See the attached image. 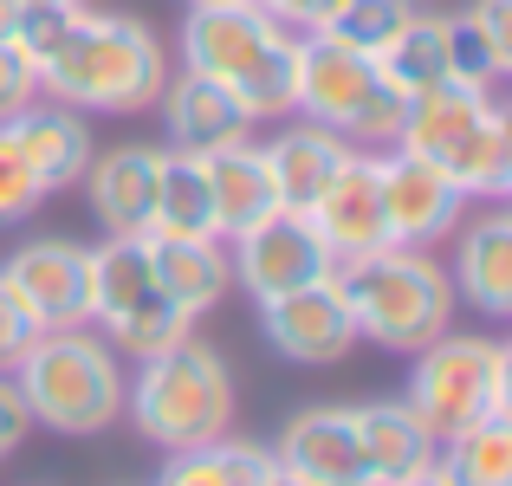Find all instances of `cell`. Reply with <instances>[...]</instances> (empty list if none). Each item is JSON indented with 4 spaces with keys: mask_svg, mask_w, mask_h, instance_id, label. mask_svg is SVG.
<instances>
[{
    "mask_svg": "<svg viewBox=\"0 0 512 486\" xmlns=\"http://www.w3.org/2000/svg\"><path fill=\"white\" fill-rule=\"evenodd\" d=\"M169 85V52L156 39L150 20L137 13H85L59 59L39 65V98L72 104V111H98V117H137L156 111Z\"/></svg>",
    "mask_w": 512,
    "mask_h": 486,
    "instance_id": "cell-1",
    "label": "cell"
},
{
    "mask_svg": "<svg viewBox=\"0 0 512 486\" xmlns=\"http://www.w3.org/2000/svg\"><path fill=\"white\" fill-rule=\"evenodd\" d=\"M124 415L150 448L163 454H188V448H208V441L234 435V370L227 357L208 344V337H175L169 350L143 357L124 383Z\"/></svg>",
    "mask_w": 512,
    "mask_h": 486,
    "instance_id": "cell-2",
    "label": "cell"
},
{
    "mask_svg": "<svg viewBox=\"0 0 512 486\" xmlns=\"http://www.w3.org/2000/svg\"><path fill=\"white\" fill-rule=\"evenodd\" d=\"M389 150L435 162L467 201H512V117L493 98V85L448 78V85L409 98Z\"/></svg>",
    "mask_w": 512,
    "mask_h": 486,
    "instance_id": "cell-3",
    "label": "cell"
},
{
    "mask_svg": "<svg viewBox=\"0 0 512 486\" xmlns=\"http://www.w3.org/2000/svg\"><path fill=\"white\" fill-rule=\"evenodd\" d=\"M13 383L26 396L33 428L52 435H104L124 422V357L104 344L98 324H65V331H39L26 357L13 363Z\"/></svg>",
    "mask_w": 512,
    "mask_h": 486,
    "instance_id": "cell-4",
    "label": "cell"
},
{
    "mask_svg": "<svg viewBox=\"0 0 512 486\" xmlns=\"http://www.w3.org/2000/svg\"><path fill=\"white\" fill-rule=\"evenodd\" d=\"M338 292L357 318V344L415 357L422 344H435L454 324V279L435 253L422 247H383L370 260L338 266Z\"/></svg>",
    "mask_w": 512,
    "mask_h": 486,
    "instance_id": "cell-5",
    "label": "cell"
},
{
    "mask_svg": "<svg viewBox=\"0 0 512 486\" xmlns=\"http://www.w3.org/2000/svg\"><path fill=\"white\" fill-rule=\"evenodd\" d=\"M409 402L441 441L461 428L487 422V415H512V344L480 331H441L435 344L415 350L409 370Z\"/></svg>",
    "mask_w": 512,
    "mask_h": 486,
    "instance_id": "cell-6",
    "label": "cell"
},
{
    "mask_svg": "<svg viewBox=\"0 0 512 486\" xmlns=\"http://www.w3.org/2000/svg\"><path fill=\"white\" fill-rule=\"evenodd\" d=\"M402 111H409V98L383 78L376 59H363L325 33H299V111L292 117L338 130L357 150H389L402 130Z\"/></svg>",
    "mask_w": 512,
    "mask_h": 486,
    "instance_id": "cell-7",
    "label": "cell"
},
{
    "mask_svg": "<svg viewBox=\"0 0 512 486\" xmlns=\"http://www.w3.org/2000/svg\"><path fill=\"white\" fill-rule=\"evenodd\" d=\"M227 266H234V286L253 305L279 299V292H299V286H318V279L338 273V260L318 240L312 214H292V208H273L266 221H253L247 234L227 240Z\"/></svg>",
    "mask_w": 512,
    "mask_h": 486,
    "instance_id": "cell-8",
    "label": "cell"
},
{
    "mask_svg": "<svg viewBox=\"0 0 512 486\" xmlns=\"http://www.w3.org/2000/svg\"><path fill=\"white\" fill-rule=\"evenodd\" d=\"M260 312V337L273 357L299 363V370H331L357 350V318H350L344 292H338V273L318 279V286H299V292H279V299L253 305Z\"/></svg>",
    "mask_w": 512,
    "mask_h": 486,
    "instance_id": "cell-9",
    "label": "cell"
},
{
    "mask_svg": "<svg viewBox=\"0 0 512 486\" xmlns=\"http://www.w3.org/2000/svg\"><path fill=\"white\" fill-rule=\"evenodd\" d=\"M376 175H383L389 247L435 253L441 240H454V227H461V214H467V195L435 169V162H422L409 150H376Z\"/></svg>",
    "mask_w": 512,
    "mask_h": 486,
    "instance_id": "cell-10",
    "label": "cell"
},
{
    "mask_svg": "<svg viewBox=\"0 0 512 486\" xmlns=\"http://www.w3.org/2000/svg\"><path fill=\"white\" fill-rule=\"evenodd\" d=\"M7 286L26 299L39 331H65V324H91V247L65 234H39L0 260Z\"/></svg>",
    "mask_w": 512,
    "mask_h": 486,
    "instance_id": "cell-11",
    "label": "cell"
},
{
    "mask_svg": "<svg viewBox=\"0 0 512 486\" xmlns=\"http://www.w3.org/2000/svg\"><path fill=\"white\" fill-rule=\"evenodd\" d=\"M273 467L292 474L299 486H376L350 402H312V409H299L273 441Z\"/></svg>",
    "mask_w": 512,
    "mask_h": 486,
    "instance_id": "cell-12",
    "label": "cell"
},
{
    "mask_svg": "<svg viewBox=\"0 0 512 486\" xmlns=\"http://www.w3.org/2000/svg\"><path fill=\"white\" fill-rule=\"evenodd\" d=\"M312 227L331 247V260H370L389 247V221H383V175H376V150H350L338 169V182L312 201Z\"/></svg>",
    "mask_w": 512,
    "mask_h": 486,
    "instance_id": "cell-13",
    "label": "cell"
},
{
    "mask_svg": "<svg viewBox=\"0 0 512 486\" xmlns=\"http://www.w3.org/2000/svg\"><path fill=\"white\" fill-rule=\"evenodd\" d=\"M156 111H163V150L214 156V150H227V143L253 137V117L240 111V98L208 72H169Z\"/></svg>",
    "mask_w": 512,
    "mask_h": 486,
    "instance_id": "cell-14",
    "label": "cell"
},
{
    "mask_svg": "<svg viewBox=\"0 0 512 486\" xmlns=\"http://www.w3.org/2000/svg\"><path fill=\"white\" fill-rule=\"evenodd\" d=\"M286 26L266 7L240 0V7H188L182 20V72H208V78H240L253 59H260Z\"/></svg>",
    "mask_w": 512,
    "mask_h": 486,
    "instance_id": "cell-15",
    "label": "cell"
},
{
    "mask_svg": "<svg viewBox=\"0 0 512 486\" xmlns=\"http://www.w3.org/2000/svg\"><path fill=\"white\" fill-rule=\"evenodd\" d=\"M156 175H163V143H117V150L91 156L78 188H85L91 214L104 221V234H150Z\"/></svg>",
    "mask_w": 512,
    "mask_h": 486,
    "instance_id": "cell-16",
    "label": "cell"
},
{
    "mask_svg": "<svg viewBox=\"0 0 512 486\" xmlns=\"http://www.w3.org/2000/svg\"><path fill=\"white\" fill-rule=\"evenodd\" d=\"M7 130H13V143L26 150V162H33V175H39L46 195L78 188V182H85V169H91V156H98L85 111L52 104V98H33L20 117H7Z\"/></svg>",
    "mask_w": 512,
    "mask_h": 486,
    "instance_id": "cell-17",
    "label": "cell"
},
{
    "mask_svg": "<svg viewBox=\"0 0 512 486\" xmlns=\"http://www.w3.org/2000/svg\"><path fill=\"white\" fill-rule=\"evenodd\" d=\"M487 214H474L461 234V253H454L448 279H454V299H467L480 318H506L512 312V214L506 201H480Z\"/></svg>",
    "mask_w": 512,
    "mask_h": 486,
    "instance_id": "cell-18",
    "label": "cell"
},
{
    "mask_svg": "<svg viewBox=\"0 0 512 486\" xmlns=\"http://www.w3.org/2000/svg\"><path fill=\"white\" fill-rule=\"evenodd\" d=\"M350 415H357V441H363V461H370V480H376V486H402V480L435 474L441 435H435V428H428L402 396L350 402Z\"/></svg>",
    "mask_w": 512,
    "mask_h": 486,
    "instance_id": "cell-19",
    "label": "cell"
},
{
    "mask_svg": "<svg viewBox=\"0 0 512 486\" xmlns=\"http://www.w3.org/2000/svg\"><path fill=\"white\" fill-rule=\"evenodd\" d=\"M260 150H266V169H273L279 208L312 214V201L325 195L331 182H338V169L350 162V150H357V143H344L338 130L312 124V117H292V124L279 130L273 143H260Z\"/></svg>",
    "mask_w": 512,
    "mask_h": 486,
    "instance_id": "cell-20",
    "label": "cell"
},
{
    "mask_svg": "<svg viewBox=\"0 0 512 486\" xmlns=\"http://www.w3.org/2000/svg\"><path fill=\"white\" fill-rule=\"evenodd\" d=\"M150 266H156L163 299L182 318H208L214 305L234 292L227 240H163V234H150Z\"/></svg>",
    "mask_w": 512,
    "mask_h": 486,
    "instance_id": "cell-21",
    "label": "cell"
},
{
    "mask_svg": "<svg viewBox=\"0 0 512 486\" xmlns=\"http://www.w3.org/2000/svg\"><path fill=\"white\" fill-rule=\"evenodd\" d=\"M208 188H214V227H221V240L247 234L253 221H266L279 208L273 169H266V150L253 137H240V143L208 156Z\"/></svg>",
    "mask_w": 512,
    "mask_h": 486,
    "instance_id": "cell-22",
    "label": "cell"
},
{
    "mask_svg": "<svg viewBox=\"0 0 512 486\" xmlns=\"http://www.w3.org/2000/svg\"><path fill=\"white\" fill-rule=\"evenodd\" d=\"M376 65H383V78L402 91V98H422V91L448 85V78H454L448 13H422V7H409V20H402V26H396V39L376 52Z\"/></svg>",
    "mask_w": 512,
    "mask_h": 486,
    "instance_id": "cell-23",
    "label": "cell"
},
{
    "mask_svg": "<svg viewBox=\"0 0 512 486\" xmlns=\"http://www.w3.org/2000/svg\"><path fill=\"white\" fill-rule=\"evenodd\" d=\"M150 234H163V240H221V227H214L208 156L163 150V175H156V208H150Z\"/></svg>",
    "mask_w": 512,
    "mask_h": 486,
    "instance_id": "cell-24",
    "label": "cell"
},
{
    "mask_svg": "<svg viewBox=\"0 0 512 486\" xmlns=\"http://www.w3.org/2000/svg\"><path fill=\"white\" fill-rule=\"evenodd\" d=\"M156 266H150V234H104L91 247V324L130 312V305L156 299Z\"/></svg>",
    "mask_w": 512,
    "mask_h": 486,
    "instance_id": "cell-25",
    "label": "cell"
},
{
    "mask_svg": "<svg viewBox=\"0 0 512 486\" xmlns=\"http://www.w3.org/2000/svg\"><path fill=\"white\" fill-rule=\"evenodd\" d=\"M435 480L441 486H512V415L461 428L435 448Z\"/></svg>",
    "mask_w": 512,
    "mask_h": 486,
    "instance_id": "cell-26",
    "label": "cell"
},
{
    "mask_svg": "<svg viewBox=\"0 0 512 486\" xmlns=\"http://www.w3.org/2000/svg\"><path fill=\"white\" fill-rule=\"evenodd\" d=\"M266 474H273V448H266V441L221 435V441H208V448L169 454L163 474L150 486H260Z\"/></svg>",
    "mask_w": 512,
    "mask_h": 486,
    "instance_id": "cell-27",
    "label": "cell"
},
{
    "mask_svg": "<svg viewBox=\"0 0 512 486\" xmlns=\"http://www.w3.org/2000/svg\"><path fill=\"white\" fill-rule=\"evenodd\" d=\"M227 91L240 98V111H247L253 124L292 117V111H299V33H279L247 72L227 78Z\"/></svg>",
    "mask_w": 512,
    "mask_h": 486,
    "instance_id": "cell-28",
    "label": "cell"
},
{
    "mask_svg": "<svg viewBox=\"0 0 512 486\" xmlns=\"http://www.w3.org/2000/svg\"><path fill=\"white\" fill-rule=\"evenodd\" d=\"M98 331H104V344H111L117 357L143 363V357H156V350H169L175 337L195 331V318H182V312H175V305L163 299V292H156V299L130 305V312H117V318H104Z\"/></svg>",
    "mask_w": 512,
    "mask_h": 486,
    "instance_id": "cell-29",
    "label": "cell"
},
{
    "mask_svg": "<svg viewBox=\"0 0 512 486\" xmlns=\"http://www.w3.org/2000/svg\"><path fill=\"white\" fill-rule=\"evenodd\" d=\"M85 0H20V13H13V26H7V39H13V52H20L26 65H46V59H59L65 52V39L85 26Z\"/></svg>",
    "mask_w": 512,
    "mask_h": 486,
    "instance_id": "cell-30",
    "label": "cell"
},
{
    "mask_svg": "<svg viewBox=\"0 0 512 486\" xmlns=\"http://www.w3.org/2000/svg\"><path fill=\"white\" fill-rule=\"evenodd\" d=\"M409 7H415V0H344L318 33L338 39V46H350V52H363V59H376V52L396 39V26L409 20Z\"/></svg>",
    "mask_w": 512,
    "mask_h": 486,
    "instance_id": "cell-31",
    "label": "cell"
},
{
    "mask_svg": "<svg viewBox=\"0 0 512 486\" xmlns=\"http://www.w3.org/2000/svg\"><path fill=\"white\" fill-rule=\"evenodd\" d=\"M39 201H46V188H39L33 162L13 143V130L0 124V227H20L26 214H39Z\"/></svg>",
    "mask_w": 512,
    "mask_h": 486,
    "instance_id": "cell-32",
    "label": "cell"
},
{
    "mask_svg": "<svg viewBox=\"0 0 512 486\" xmlns=\"http://www.w3.org/2000/svg\"><path fill=\"white\" fill-rule=\"evenodd\" d=\"M33 337H39V318L26 312V299L7 286V273H0V370H13Z\"/></svg>",
    "mask_w": 512,
    "mask_h": 486,
    "instance_id": "cell-33",
    "label": "cell"
},
{
    "mask_svg": "<svg viewBox=\"0 0 512 486\" xmlns=\"http://www.w3.org/2000/svg\"><path fill=\"white\" fill-rule=\"evenodd\" d=\"M33 98H39V72L20 59V52H13V39H0V124H7V117H20Z\"/></svg>",
    "mask_w": 512,
    "mask_h": 486,
    "instance_id": "cell-34",
    "label": "cell"
},
{
    "mask_svg": "<svg viewBox=\"0 0 512 486\" xmlns=\"http://www.w3.org/2000/svg\"><path fill=\"white\" fill-rule=\"evenodd\" d=\"M33 435V415H26V396L13 383V370H0V461H7L20 441Z\"/></svg>",
    "mask_w": 512,
    "mask_h": 486,
    "instance_id": "cell-35",
    "label": "cell"
},
{
    "mask_svg": "<svg viewBox=\"0 0 512 486\" xmlns=\"http://www.w3.org/2000/svg\"><path fill=\"white\" fill-rule=\"evenodd\" d=\"M253 7H266L279 26H286V33H318V26H325L344 0H253Z\"/></svg>",
    "mask_w": 512,
    "mask_h": 486,
    "instance_id": "cell-36",
    "label": "cell"
},
{
    "mask_svg": "<svg viewBox=\"0 0 512 486\" xmlns=\"http://www.w3.org/2000/svg\"><path fill=\"white\" fill-rule=\"evenodd\" d=\"M467 20L480 26V39H487L500 59H512V0H474V7H467Z\"/></svg>",
    "mask_w": 512,
    "mask_h": 486,
    "instance_id": "cell-37",
    "label": "cell"
},
{
    "mask_svg": "<svg viewBox=\"0 0 512 486\" xmlns=\"http://www.w3.org/2000/svg\"><path fill=\"white\" fill-rule=\"evenodd\" d=\"M13 13H20V0H0V39H7V26H13Z\"/></svg>",
    "mask_w": 512,
    "mask_h": 486,
    "instance_id": "cell-38",
    "label": "cell"
},
{
    "mask_svg": "<svg viewBox=\"0 0 512 486\" xmlns=\"http://www.w3.org/2000/svg\"><path fill=\"white\" fill-rule=\"evenodd\" d=\"M260 486H299V480H292V474H279V467H273V474H266Z\"/></svg>",
    "mask_w": 512,
    "mask_h": 486,
    "instance_id": "cell-39",
    "label": "cell"
},
{
    "mask_svg": "<svg viewBox=\"0 0 512 486\" xmlns=\"http://www.w3.org/2000/svg\"><path fill=\"white\" fill-rule=\"evenodd\" d=\"M188 7H240V0H188Z\"/></svg>",
    "mask_w": 512,
    "mask_h": 486,
    "instance_id": "cell-40",
    "label": "cell"
},
{
    "mask_svg": "<svg viewBox=\"0 0 512 486\" xmlns=\"http://www.w3.org/2000/svg\"><path fill=\"white\" fill-rule=\"evenodd\" d=\"M402 486H441V480H435V474H422V480H402Z\"/></svg>",
    "mask_w": 512,
    "mask_h": 486,
    "instance_id": "cell-41",
    "label": "cell"
}]
</instances>
